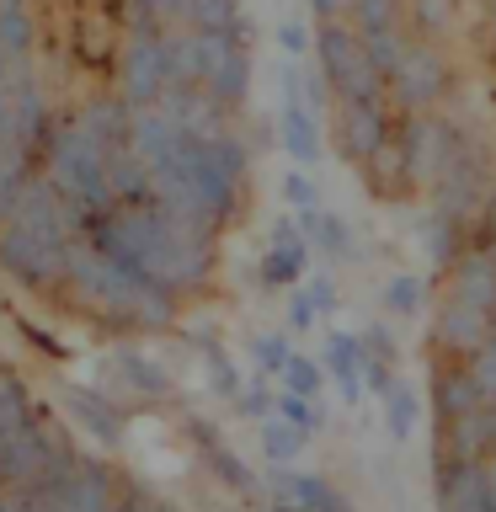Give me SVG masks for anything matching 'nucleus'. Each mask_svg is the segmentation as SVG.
Segmentation results:
<instances>
[{
	"instance_id": "1",
	"label": "nucleus",
	"mask_w": 496,
	"mask_h": 512,
	"mask_svg": "<svg viewBox=\"0 0 496 512\" xmlns=\"http://www.w3.org/2000/svg\"><path fill=\"white\" fill-rule=\"evenodd\" d=\"M102 256L123 262L128 272L150 278L166 294H192L214 278V240L208 230H192V224H176L171 214H160L155 203H112L107 214H96L86 230Z\"/></svg>"
},
{
	"instance_id": "2",
	"label": "nucleus",
	"mask_w": 496,
	"mask_h": 512,
	"mask_svg": "<svg viewBox=\"0 0 496 512\" xmlns=\"http://www.w3.org/2000/svg\"><path fill=\"white\" fill-rule=\"evenodd\" d=\"M59 288L75 294L91 315L112 320V326H128V331H166L176 320V299L166 294V288H155L150 278H139V272H128L123 262L102 256L86 235L70 240Z\"/></svg>"
},
{
	"instance_id": "3",
	"label": "nucleus",
	"mask_w": 496,
	"mask_h": 512,
	"mask_svg": "<svg viewBox=\"0 0 496 512\" xmlns=\"http://www.w3.org/2000/svg\"><path fill=\"white\" fill-rule=\"evenodd\" d=\"M38 166H43V182L54 187L64 203H70V214L80 219V230H86L96 214H107V208H112L107 150L75 118H64V123L54 118V134H48Z\"/></svg>"
},
{
	"instance_id": "4",
	"label": "nucleus",
	"mask_w": 496,
	"mask_h": 512,
	"mask_svg": "<svg viewBox=\"0 0 496 512\" xmlns=\"http://www.w3.org/2000/svg\"><path fill=\"white\" fill-rule=\"evenodd\" d=\"M80 454L70 443V432L54 422V411H32L22 427L0 443V491H32L43 480H54L59 470H70Z\"/></svg>"
},
{
	"instance_id": "5",
	"label": "nucleus",
	"mask_w": 496,
	"mask_h": 512,
	"mask_svg": "<svg viewBox=\"0 0 496 512\" xmlns=\"http://www.w3.org/2000/svg\"><path fill=\"white\" fill-rule=\"evenodd\" d=\"M315 64H320V80L336 91V102L352 96V102H368V96H384V75L379 64L368 59L363 38L352 32L347 16H336V22H315Z\"/></svg>"
},
{
	"instance_id": "6",
	"label": "nucleus",
	"mask_w": 496,
	"mask_h": 512,
	"mask_svg": "<svg viewBox=\"0 0 496 512\" xmlns=\"http://www.w3.org/2000/svg\"><path fill=\"white\" fill-rule=\"evenodd\" d=\"M448 86H454V64L432 38H411L406 54L390 64L384 75V96L400 107V112H438Z\"/></svg>"
},
{
	"instance_id": "7",
	"label": "nucleus",
	"mask_w": 496,
	"mask_h": 512,
	"mask_svg": "<svg viewBox=\"0 0 496 512\" xmlns=\"http://www.w3.org/2000/svg\"><path fill=\"white\" fill-rule=\"evenodd\" d=\"M192 43H198V86L230 112H240L251 96V75H256L251 38L246 32H198L192 27Z\"/></svg>"
},
{
	"instance_id": "8",
	"label": "nucleus",
	"mask_w": 496,
	"mask_h": 512,
	"mask_svg": "<svg viewBox=\"0 0 496 512\" xmlns=\"http://www.w3.org/2000/svg\"><path fill=\"white\" fill-rule=\"evenodd\" d=\"M166 27H128V38L118 48V96L128 107H155L171 91V70H166Z\"/></svg>"
},
{
	"instance_id": "9",
	"label": "nucleus",
	"mask_w": 496,
	"mask_h": 512,
	"mask_svg": "<svg viewBox=\"0 0 496 512\" xmlns=\"http://www.w3.org/2000/svg\"><path fill=\"white\" fill-rule=\"evenodd\" d=\"M64 256L70 246L59 240H43V235H27L16 224H0V272L11 283H22L27 294H54L64 283Z\"/></svg>"
},
{
	"instance_id": "10",
	"label": "nucleus",
	"mask_w": 496,
	"mask_h": 512,
	"mask_svg": "<svg viewBox=\"0 0 496 512\" xmlns=\"http://www.w3.org/2000/svg\"><path fill=\"white\" fill-rule=\"evenodd\" d=\"M32 491H38L43 512H112L123 496L118 475H112L102 459H75L70 470H59L54 480H43V486H32Z\"/></svg>"
},
{
	"instance_id": "11",
	"label": "nucleus",
	"mask_w": 496,
	"mask_h": 512,
	"mask_svg": "<svg viewBox=\"0 0 496 512\" xmlns=\"http://www.w3.org/2000/svg\"><path fill=\"white\" fill-rule=\"evenodd\" d=\"M331 134H336V155L352 160V166H363V160L395 134L384 96H368V102H352V96H342V102L331 107Z\"/></svg>"
},
{
	"instance_id": "12",
	"label": "nucleus",
	"mask_w": 496,
	"mask_h": 512,
	"mask_svg": "<svg viewBox=\"0 0 496 512\" xmlns=\"http://www.w3.org/2000/svg\"><path fill=\"white\" fill-rule=\"evenodd\" d=\"M48 134H54V107H48V91L38 80V64L11 75V144L27 150L32 160L43 155Z\"/></svg>"
},
{
	"instance_id": "13",
	"label": "nucleus",
	"mask_w": 496,
	"mask_h": 512,
	"mask_svg": "<svg viewBox=\"0 0 496 512\" xmlns=\"http://www.w3.org/2000/svg\"><path fill=\"white\" fill-rule=\"evenodd\" d=\"M102 384L112 395H123L128 406H155V400L171 395V374L150 358V352H139V347H118V352H112V358L102 363Z\"/></svg>"
},
{
	"instance_id": "14",
	"label": "nucleus",
	"mask_w": 496,
	"mask_h": 512,
	"mask_svg": "<svg viewBox=\"0 0 496 512\" xmlns=\"http://www.w3.org/2000/svg\"><path fill=\"white\" fill-rule=\"evenodd\" d=\"M496 331V315L480 310V304H464L448 294L438 304V320H432V336H438V347L448 352L454 363H470L480 347H486V336Z\"/></svg>"
},
{
	"instance_id": "15",
	"label": "nucleus",
	"mask_w": 496,
	"mask_h": 512,
	"mask_svg": "<svg viewBox=\"0 0 496 512\" xmlns=\"http://www.w3.org/2000/svg\"><path fill=\"white\" fill-rule=\"evenodd\" d=\"M155 107H166V112H171V123H182L187 134H198V139L235 128V112L224 107V102H214V96H208L203 86H171Z\"/></svg>"
},
{
	"instance_id": "16",
	"label": "nucleus",
	"mask_w": 496,
	"mask_h": 512,
	"mask_svg": "<svg viewBox=\"0 0 496 512\" xmlns=\"http://www.w3.org/2000/svg\"><path fill=\"white\" fill-rule=\"evenodd\" d=\"M438 512H491L486 470L480 459H448L438 464Z\"/></svg>"
},
{
	"instance_id": "17",
	"label": "nucleus",
	"mask_w": 496,
	"mask_h": 512,
	"mask_svg": "<svg viewBox=\"0 0 496 512\" xmlns=\"http://www.w3.org/2000/svg\"><path fill=\"white\" fill-rule=\"evenodd\" d=\"M278 139H283V150L299 160V166H315L320 150H326V139H320V118L310 107L299 102V91H294V80L283 75V112H278Z\"/></svg>"
},
{
	"instance_id": "18",
	"label": "nucleus",
	"mask_w": 496,
	"mask_h": 512,
	"mask_svg": "<svg viewBox=\"0 0 496 512\" xmlns=\"http://www.w3.org/2000/svg\"><path fill=\"white\" fill-rule=\"evenodd\" d=\"M443 272H448V294H454V299L480 304V310L496 315V262H491L486 246H480V251H459Z\"/></svg>"
},
{
	"instance_id": "19",
	"label": "nucleus",
	"mask_w": 496,
	"mask_h": 512,
	"mask_svg": "<svg viewBox=\"0 0 496 512\" xmlns=\"http://www.w3.org/2000/svg\"><path fill=\"white\" fill-rule=\"evenodd\" d=\"M75 123L86 128V134L102 144V150H123V144H128V128H134V107H128L118 91H112V96H91V102L75 112Z\"/></svg>"
},
{
	"instance_id": "20",
	"label": "nucleus",
	"mask_w": 496,
	"mask_h": 512,
	"mask_svg": "<svg viewBox=\"0 0 496 512\" xmlns=\"http://www.w3.org/2000/svg\"><path fill=\"white\" fill-rule=\"evenodd\" d=\"M294 219H299V235L310 240L315 251H326L331 262H352L358 256V240H352V224L342 214H331V208H294Z\"/></svg>"
},
{
	"instance_id": "21",
	"label": "nucleus",
	"mask_w": 496,
	"mask_h": 512,
	"mask_svg": "<svg viewBox=\"0 0 496 512\" xmlns=\"http://www.w3.org/2000/svg\"><path fill=\"white\" fill-rule=\"evenodd\" d=\"M0 59L16 70L38 59V16L27 0H0Z\"/></svg>"
},
{
	"instance_id": "22",
	"label": "nucleus",
	"mask_w": 496,
	"mask_h": 512,
	"mask_svg": "<svg viewBox=\"0 0 496 512\" xmlns=\"http://www.w3.org/2000/svg\"><path fill=\"white\" fill-rule=\"evenodd\" d=\"M176 27H198V32H246L256 38L251 16L240 0H176Z\"/></svg>"
},
{
	"instance_id": "23",
	"label": "nucleus",
	"mask_w": 496,
	"mask_h": 512,
	"mask_svg": "<svg viewBox=\"0 0 496 512\" xmlns=\"http://www.w3.org/2000/svg\"><path fill=\"white\" fill-rule=\"evenodd\" d=\"M480 384L470 379V363H448L438 384H432V411H438V422H459V416H470L480 406Z\"/></svg>"
},
{
	"instance_id": "24",
	"label": "nucleus",
	"mask_w": 496,
	"mask_h": 512,
	"mask_svg": "<svg viewBox=\"0 0 496 512\" xmlns=\"http://www.w3.org/2000/svg\"><path fill=\"white\" fill-rule=\"evenodd\" d=\"M107 182H112V203H155V182L150 166L128 150H107Z\"/></svg>"
},
{
	"instance_id": "25",
	"label": "nucleus",
	"mask_w": 496,
	"mask_h": 512,
	"mask_svg": "<svg viewBox=\"0 0 496 512\" xmlns=\"http://www.w3.org/2000/svg\"><path fill=\"white\" fill-rule=\"evenodd\" d=\"M326 368L336 379V390H342V400H358L363 395V342L347 331H331L326 336Z\"/></svg>"
},
{
	"instance_id": "26",
	"label": "nucleus",
	"mask_w": 496,
	"mask_h": 512,
	"mask_svg": "<svg viewBox=\"0 0 496 512\" xmlns=\"http://www.w3.org/2000/svg\"><path fill=\"white\" fill-rule=\"evenodd\" d=\"M278 491H283V502L299 507V512H352L347 496H336L320 475H278Z\"/></svg>"
},
{
	"instance_id": "27",
	"label": "nucleus",
	"mask_w": 496,
	"mask_h": 512,
	"mask_svg": "<svg viewBox=\"0 0 496 512\" xmlns=\"http://www.w3.org/2000/svg\"><path fill=\"white\" fill-rule=\"evenodd\" d=\"M304 272H310V240H288V246H272L262 256V283L272 288H294Z\"/></svg>"
},
{
	"instance_id": "28",
	"label": "nucleus",
	"mask_w": 496,
	"mask_h": 512,
	"mask_svg": "<svg viewBox=\"0 0 496 512\" xmlns=\"http://www.w3.org/2000/svg\"><path fill=\"white\" fill-rule=\"evenodd\" d=\"M70 411H75V422H86L102 443L118 438V422H123V416H118V406L107 400V390H70Z\"/></svg>"
},
{
	"instance_id": "29",
	"label": "nucleus",
	"mask_w": 496,
	"mask_h": 512,
	"mask_svg": "<svg viewBox=\"0 0 496 512\" xmlns=\"http://www.w3.org/2000/svg\"><path fill=\"white\" fill-rule=\"evenodd\" d=\"M379 400H384V427H390V438L406 443L411 432L422 427V400H416V390L395 379V384H390V390H384Z\"/></svg>"
},
{
	"instance_id": "30",
	"label": "nucleus",
	"mask_w": 496,
	"mask_h": 512,
	"mask_svg": "<svg viewBox=\"0 0 496 512\" xmlns=\"http://www.w3.org/2000/svg\"><path fill=\"white\" fill-rule=\"evenodd\" d=\"M459 240H464V224H454L448 214H438V208H427V219H422V246H427L432 262L448 267V262H454V256L464 251Z\"/></svg>"
},
{
	"instance_id": "31",
	"label": "nucleus",
	"mask_w": 496,
	"mask_h": 512,
	"mask_svg": "<svg viewBox=\"0 0 496 512\" xmlns=\"http://www.w3.org/2000/svg\"><path fill=\"white\" fill-rule=\"evenodd\" d=\"M32 160L27 150H16V144H0V224L11 219V203H16V192L27 187V176H32Z\"/></svg>"
},
{
	"instance_id": "32",
	"label": "nucleus",
	"mask_w": 496,
	"mask_h": 512,
	"mask_svg": "<svg viewBox=\"0 0 496 512\" xmlns=\"http://www.w3.org/2000/svg\"><path fill=\"white\" fill-rule=\"evenodd\" d=\"M304 443H310V438H304L299 427H288L283 416H267V422H262V454L272 464H294L304 454Z\"/></svg>"
},
{
	"instance_id": "33",
	"label": "nucleus",
	"mask_w": 496,
	"mask_h": 512,
	"mask_svg": "<svg viewBox=\"0 0 496 512\" xmlns=\"http://www.w3.org/2000/svg\"><path fill=\"white\" fill-rule=\"evenodd\" d=\"M422 304H427V283L416 272H395L384 283V310L390 315H422Z\"/></svg>"
},
{
	"instance_id": "34",
	"label": "nucleus",
	"mask_w": 496,
	"mask_h": 512,
	"mask_svg": "<svg viewBox=\"0 0 496 512\" xmlns=\"http://www.w3.org/2000/svg\"><path fill=\"white\" fill-rule=\"evenodd\" d=\"M278 379H283L288 395H304V400L320 395V363H315V358H299V352H288V363H283Z\"/></svg>"
},
{
	"instance_id": "35",
	"label": "nucleus",
	"mask_w": 496,
	"mask_h": 512,
	"mask_svg": "<svg viewBox=\"0 0 496 512\" xmlns=\"http://www.w3.org/2000/svg\"><path fill=\"white\" fill-rule=\"evenodd\" d=\"M272 416H283V422L288 427H299L304 432V438H315V432H320V411H315V400H304V395H278V400H272Z\"/></svg>"
},
{
	"instance_id": "36",
	"label": "nucleus",
	"mask_w": 496,
	"mask_h": 512,
	"mask_svg": "<svg viewBox=\"0 0 496 512\" xmlns=\"http://www.w3.org/2000/svg\"><path fill=\"white\" fill-rule=\"evenodd\" d=\"M288 336H278V331H267V336H256L251 342V363L262 368V374H283V363H288Z\"/></svg>"
},
{
	"instance_id": "37",
	"label": "nucleus",
	"mask_w": 496,
	"mask_h": 512,
	"mask_svg": "<svg viewBox=\"0 0 496 512\" xmlns=\"http://www.w3.org/2000/svg\"><path fill=\"white\" fill-rule=\"evenodd\" d=\"M208 464H214V475L224 480V486H235V491H251V470H246V464H240V459H235L224 443H214V448H208Z\"/></svg>"
},
{
	"instance_id": "38",
	"label": "nucleus",
	"mask_w": 496,
	"mask_h": 512,
	"mask_svg": "<svg viewBox=\"0 0 496 512\" xmlns=\"http://www.w3.org/2000/svg\"><path fill=\"white\" fill-rule=\"evenodd\" d=\"M470 379L480 384V395H486V400H496V331L486 336V347L470 358Z\"/></svg>"
},
{
	"instance_id": "39",
	"label": "nucleus",
	"mask_w": 496,
	"mask_h": 512,
	"mask_svg": "<svg viewBox=\"0 0 496 512\" xmlns=\"http://www.w3.org/2000/svg\"><path fill=\"white\" fill-rule=\"evenodd\" d=\"M283 198H288V208H315L320 203L315 176L310 171H283Z\"/></svg>"
},
{
	"instance_id": "40",
	"label": "nucleus",
	"mask_w": 496,
	"mask_h": 512,
	"mask_svg": "<svg viewBox=\"0 0 496 512\" xmlns=\"http://www.w3.org/2000/svg\"><path fill=\"white\" fill-rule=\"evenodd\" d=\"M310 43H315V27L294 22V16H288V22H278V48H283L288 59H304V54H310Z\"/></svg>"
},
{
	"instance_id": "41",
	"label": "nucleus",
	"mask_w": 496,
	"mask_h": 512,
	"mask_svg": "<svg viewBox=\"0 0 496 512\" xmlns=\"http://www.w3.org/2000/svg\"><path fill=\"white\" fill-rule=\"evenodd\" d=\"M203 358H208V374H214V390L219 395H240V374H235V363L224 358V347H203Z\"/></svg>"
},
{
	"instance_id": "42",
	"label": "nucleus",
	"mask_w": 496,
	"mask_h": 512,
	"mask_svg": "<svg viewBox=\"0 0 496 512\" xmlns=\"http://www.w3.org/2000/svg\"><path fill=\"white\" fill-rule=\"evenodd\" d=\"M283 315H288V331H310L315 320H320V315H315L310 288H299V283H294V294H288V310H283Z\"/></svg>"
},
{
	"instance_id": "43",
	"label": "nucleus",
	"mask_w": 496,
	"mask_h": 512,
	"mask_svg": "<svg viewBox=\"0 0 496 512\" xmlns=\"http://www.w3.org/2000/svg\"><path fill=\"white\" fill-rule=\"evenodd\" d=\"M358 342H363V363H390V368H395V336L384 331V326L363 331Z\"/></svg>"
},
{
	"instance_id": "44",
	"label": "nucleus",
	"mask_w": 496,
	"mask_h": 512,
	"mask_svg": "<svg viewBox=\"0 0 496 512\" xmlns=\"http://www.w3.org/2000/svg\"><path fill=\"white\" fill-rule=\"evenodd\" d=\"M235 400H240V411H246V416H272V400H278V395L267 390V379H262V374H256V379H251V390H240Z\"/></svg>"
},
{
	"instance_id": "45",
	"label": "nucleus",
	"mask_w": 496,
	"mask_h": 512,
	"mask_svg": "<svg viewBox=\"0 0 496 512\" xmlns=\"http://www.w3.org/2000/svg\"><path fill=\"white\" fill-rule=\"evenodd\" d=\"M310 299H315V315H336V304H342V299H336V283H331V278H315V283H310Z\"/></svg>"
},
{
	"instance_id": "46",
	"label": "nucleus",
	"mask_w": 496,
	"mask_h": 512,
	"mask_svg": "<svg viewBox=\"0 0 496 512\" xmlns=\"http://www.w3.org/2000/svg\"><path fill=\"white\" fill-rule=\"evenodd\" d=\"M411 6H416V22H432V32H438L443 22H448V6H443V0H411Z\"/></svg>"
},
{
	"instance_id": "47",
	"label": "nucleus",
	"mask_w": 496,
	"mask_h": 512,
	"mask_svg": "<svg viewBox=\"0 0 496 512\" xmlns=\"http://www.w3.org/2000/svg\"><path fill=\"white\" fill-rule=\"evenodd\" d=\"M112 512H176L171 502H150V496H118Z\"/></svg>"
},
{
	"instance_id": "48",
	"label": "nucleus",
	"mask_w": 496,
	"mask_h": 512,
	"mask_svg": "<svg viewBox=\"0 0 496 512\" xmlns=\"http://www.w3.org/2000/svg\"><path fill=\"white\" fill-rule=\"evenodd\" d=\"M288 240H304L299 235V219L294 214H278V219H272V246H288Z\"/></svg>"
},
{
	"instance_id": "49",
	"label": "nucleus",
	"mask_w": 496,
	"mask_h": 512,
	"mask_svg": "<svg viewBox=\"0 0 496 512\" xmlns=\"http://www.w3.org/2000/svg\"><path fill=\"white\" fill-rule=\"evenodd\" d=\"M352 0H310V11H315V22H336V16H347Z\"/></svg>"
},
{
	"instance_id": "50",
	"label": "nucleus",
	"mask_w": 496,
	"mask_h": 512,
	"mask_svg": "<svg viewBox=\"0 0 496 512\" xmlns=\"http://www.w3.org/2000/svg\"><path fill=\"white\" fill-rule=\"evenodd\" d=\"M480 470H486V491H491V502H496V454L480 459Z\"/></svg>"
},
{
	"instance_id": "51",
	"label": "nucleus",
	"mask_w": 496,
	"mask_h": 512,
	"mask_svg": "<svg viewBox=\"0 0 496 512\" xmlns=\"http://www.w3.org/2000/svg\"><path fill=\"white\" fill-rule=\"evenodd\" d=\"M486 16H491V32H496V0H491V6H486Z\"/></svg>"
},
{
	"instance_id": "52",
	"label": "nucleus",
	"mask_w": 496,
	"mask_h": 512,
	"mask_svg": "<svg viewBox=\"0 0 496 512\" xmlns=\"http://www.w3.org/2000/svg\"><path fill=\"white\" fill-rule=\"evenodd\" d=\"M400 6H406V0H400Z\"/></svg>"
}]
</instances>
